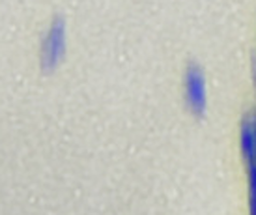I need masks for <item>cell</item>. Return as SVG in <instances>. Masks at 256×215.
<instances>
[{
  "instance_id": "obj_4",
  "label": "cell",
  "mask_w": 256,
  "mask_h": 215,
  "mask_svg": "<svg viewBox=\"0 0 256 215\" xmlns=\"http://www.w3.org/2000/svg\"><path fill=\"white\" fill-rule=\"evenodd\" d=\"M252 124H254V133H256V114L252 116Z\"/></svg>"
},
{
  "instance_id": "obj_3",
  "label": "cell",
  "mask_w": 256,
  "mask_h": 215,
  "mask_svg": "<svg viewBox=\"0 0 256 215\" xmlns=\"http://www.w3.org/2000/svg\"><path fill=\"white\" fill-rule=\"evenodd\" d=\"M240 146H242V154L249 161L256 159V133L254 124H252V116L245 118L240 129Z\"/></svg>"
},
{
  "instance_id": "obj_2",
  "label": "cell",
  "mask_w": 256,
  "mask_h": 215,
  "mask_svg": "<svg viewBox=\"0 0 256 215\" xmlns=\"http://www.w3.org/2000/svg\"><path fill=\"white\" fill-rule=\"evenodd\" d=\"M206 79L200 70L196 68H189L185 73V98L189 101V105L196 110H202L206 107Z\"/></svg>"
},
{
  "instance_id": "obj_1",
  "label": "cell",
  "mask_w": 256,
  "mask_h": 215,
  "mask_svg": "<svg viewBox=\"0 0 256 215\" xmlns=\"http://www.w3.org/2000/svg\"><path fill=\"white\" fill-rule=\"evenodd\" d=\"M66 50V24L64 21H54L45 34L42 43V66L52 68L62 58Z\"/></svg>"
}]
</instances>
